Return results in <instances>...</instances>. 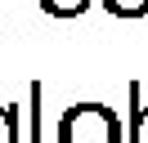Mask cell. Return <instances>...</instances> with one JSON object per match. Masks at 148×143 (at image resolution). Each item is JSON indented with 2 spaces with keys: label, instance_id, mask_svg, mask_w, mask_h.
I'll list each match as a JSON object with an SVG mask.
<instances>
[{
  "label": "cell",
  "instance_id": "6da1fadb",
  "mask_svg": "<svg viewBox=\"0 0 148 143\" xmlns=\"http://www.w3.org/2000/svg\"><path fill=\"white\" fill-rule=\"evenodd\" d=\"M58 143H121V116L108 103H76L58 116Z\"/></svg>",
  "mask_w": 148,
  "mask_h": 143
},
{
  "label": "cell",
  "instance_id": "7a4b0ae2",
  "mask_svg": "<svg viewBox=\"0 0 148 143\" xmlns=\"http://www.w3.org/2000/svg\"><path fill=\"white\" fill-rule=\"evenodd\" d=\"M126 143H148V103L139 98V85L130 80V134Z\"/></svg>",
  "mask_w": 148,
  "mask_h": 143
},
{
  "label": "cell",
  "instance_id": "3957f363",
  "mask_svg": "<svg viewBox=\"0 0 148 143\" xmlns=\"http://www.w3.org/2000/svg\"><path fill=\"white\" fill-rule=\"evenodd\" d=\"M27 116H32V130H27V143H45V130H40V98H45V85L40 80H32V89H27Z\"/></svg>",
  "mask_w": 148,
  "mask_h": 143
},
{
  "label": "cell",
  "instance_id": "277c9868",
  "mask_svg": "<svg viewBox=\"0 0 148 143\" xmlns=\"http://www.w3.org/2000/svg\"><path fill=\"white\" fill-rule=\"evenodd\" d=\"M36 5L45 9L49 18H76V14H85L94 0H36Z\"/></svg>",
  "mask_w": 148,
  "mask_h": 143
},
{
  "label": "cell",
  "instance_id": "5b68a950",
  "mask_svg": "<svg viewBox=\"0 0 148 143\" xmlns=\"http://www.w3.org/2000/svg\"><path fill=\"white\" fill-rule=\"evenodd\" d=\"M112 18H144L148 14V0H99Z\"/></svg>",
  "mask_w": 148,
  "mask_h": 143
},
{
  "label": "cell",
  "instance_id": "8992f818",
  "mask_svg": "<svg viewBox=\"0 0 148 143\" xmlns=\"http://www.w3.org/2000/svg\"><path fill=\"white\" fill-rule=\"evenodd\" d=\"M0 143H23V134H18V107H5V103H0Z\"/></svg>",
  "mask_w": 148,
  "mask_h": 143
}]
</instances>
